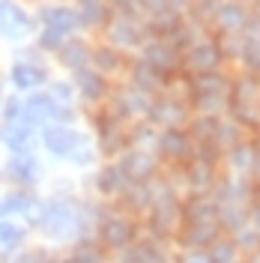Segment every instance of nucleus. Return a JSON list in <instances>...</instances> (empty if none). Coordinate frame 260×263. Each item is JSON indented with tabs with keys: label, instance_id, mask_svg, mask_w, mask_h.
Listing matches in <instances>:
<instances>
[{
	"label": "nucleus",
	"instance_id": "obj_12",
	"mask_svg": "<svg viewBox=\"0 0 260 263\" xmlns=\"http://www.w3.org/2000/svg\"><path fill=\"white\" fill-rule=\"evenodd\" d=\"M69 78L75 84L78 102H81L84 108H102L108 102V96H111V87H114V81L105 78V75H99L93 66H84L78 72H72Z\"/></svg>",
	"mask_w": 260,
	"mask_h": 263
},
{
	"label": "nucleus",
	"instance_id": "obj_8",
	"mask_svg": "<svg viewBox=\"0 0 260 263\" xmlns=\"http://www.w3.org/2000/svg\"><path fill=\"white\" fill-rule=\"evenodd\" d=\"M99 36L105 42H111L114 48L132 54L146 42V21L144 15H111Z\"/></svg>",
	"mask_w": 260,
	"mask_h": 263
},
{
	"label": "nucleus",
	"instance_id": "obj_36",
	"mask_svg": "<svg viewBox=\"0 0 260 263\" xmlns=\"http://www.w3.org/2000/svg\"><path fill=\"white\" fill-rule=\"evenodd\" d=\"M189 3H192V0H164V6H168V9H177V12H185Z\"/></svg>",
	"mask_w": 260,
	"mask_h": 263
},
{
	"label": "nucleus",
	"instance_id": "obj_3",
	"mask_svg": "<svg viewBox=\"0 0 260 263\" xmlns=\"http://www.w3.org/2000/svg\"><path fill=\"white\" fill-rule=\"evenodd\" d=\"M90 144V138L84 135L78 126H63V123H51L39 132V149H45L51 159L69 162Z\"/></svg>",
	"mask_w": 260,
	"mask_h": 263
},
{
	"label": "nucleus",
	"instance_id": "obj_9",
	"mask_svg": "<svg viewBox=\"0 0 260 263\" xmlns=\"http://www.w3.org/2000/svg\"><path fill=\"white\" fill-rule=\"evenodd\" d=\"M144 120L153 123L156 129H182L192 120V108H189L185 99L171 96V93H159V96H153Z\"/></svg>",
	"mask_w": 260,
	"mask_h": 263
},
{
	"label": "nucleus",
	"instance_id": "obj_1",
	"mask_svg": "<svg viewBox=\"0 0 260 263\" xmlns=\"http://www.w3.org/2000/svg\"><path fill=\"white\" fill-rule=\"evenodd\" d=\"M33 233H39L48 246H72L78 236H87L84 228L81 200L75 195H51L42 197L33 218L27 221Z\"/></svg>",
	"mask_w": 260,
	"mask_h": 263
},
{
	"label": "nucleus",
	"instance_id": "obj_11",
	"mask_svg": "<svg viewBox=\"0 0 260 263\" xmlns=\"http://www.w3.org/2000/svg\"><path fill=\"white\" fill-rule=\"evenodd\" d=\"M138 57L150 63L159 75H162L164 81L171 78V75H179L182 72V54H179L168 39H156V36H146V42L138 48Z\"/></svg>",
	"mask_w": 260,
	"mask_h": 263
},
{
	"label": "nucleus",
	"instance_id": "obj_38",
	"mask_svg": "<svg viewBox=\"0 0 260 263\" xmlns=\"http://www.w3.org/2000/svg\"><path fill=\"white\" fill-rule=\"evenodd\" d=\"M3 99H6V81L0 78V105H3Z\"/></svg>",
	"mask_w": 260,
	"mask_h": 263
},
{
	"label": "nucleus",
	"instance_id": "obj_15",
	"mask_svg": "<svg viewBox=\"0 0 260 263\" xmlns=\"http://www.w3.org/2000/svg\"><path fill=\"white\" fill-rule=\"evenodd\" d=\"M129 57L126 51L114 48L111 42H105V39H99L93 42V51H90V66L96 69L99 75H105V78H123L126 75V69H129Z\"/></svg>",
	"mask_w": 260,
	"mask_h": 263
},
{
	"label": "nucleus",
	"instance_id": "obj_14",
	"mask_svg": "<svg viewBox=\"0 0 260 263\" xmlns=\"http://www.w3.org/2000/svg\"><path fill=\"white\" fill-rule=\"evenodd\" d=\"M42 203V195L36 189H12L0 195V218H18V221H30L36 206Z\"/></svg>",
	"mask_w": 260,
	"mask_h": 263
},
{
	"label": "nucleus",
	"instance_id": "obj_18",
	"mask_svg": "<svg viewBox=\"0 0 260 263\" xmlns=\"http://www.w3.org/2000/svg\"><path fill=\"white\" fill-rule=\"evenodd\" d=\"M90 51H93V42L84 33H78V36H69L63 45L57 48V54L51 57V63L57 69H63L66 75H72V72H78L84 66H90Z\"/></svg>",
	"mask_w": 260,
	"mask_h": 263
},
{
	"label": "nucleus",
	"instance_id": "obj_30",
	"mask_svg": "<svg viewBox=\"0 0 260 263\" xmlns=\"http://www.w3.org/2000/svg\"><path fill=\"white\" fill-rule=\"evenodd\" d=\"M45 90H48L51 99H54V102H60V105H78V93H75V84H72L69 75H66V78L54 75V78L45 84Z\"/></svg>",
	"mask_w": 260,
	"mask_h": 263
},
{
	"label": "nucleus",
	"instance_id": "obj_24",
	"mask_svg": "<svg viewBox=\"0 0 260 263\" xmlns=\"http://www.w3.org/2000/svg\"><path fill=\"white\" fill-rule=\"evenodd\" d=\"M126 185H129V180H126L123 167L117 164V159L105 162L96 171V177H93V189H96V195L102 197V200H114V197L126 189Z\"/></svg>",
	"mask_w": 260,
	"mask_h": 263
},
{
	"label": "nucleus",
	"instance_id": "obj_6",
	"mask_svg": "<svg viewBox=\"0 0 260 263\" xmlns=\"http://www.w3.org/2000/svg\"><path fill=\"white\" fill-rule=\"evenodd\" d=\"M36 33V18L33 9L24 0H0V39L18 45V42H30Z\"/></svg>",
	"mask_w": 260,
	"mask_h": 263
},
{
	"label": "nucleus",
	"instance_id": "obj_28",
	"mask_svg": "<svg viewBox=\"0 0 260 263\" xmlns=\"http://www.w3.org/2000/svg\"><path fill=\"white\" fill-rule=\"evenodd\" d=\"M207 254H210V263H239V246L230 233H218L207 246Z\"/></svg>",
	"mask_w": 260,
	"mask_h": 263
},
{
	"label": "nucleus",
	"instance_id": "obj_13",
	"mask_svg": "<svg viewBox=\"0 0 260 263\" xmlns=\"http://www.w3.org/2000/svg\"><path fill=\"white\" fill-rule=\"evenodd\" d=\"M225 63L228 60L218 48V39L210 30L203 33L195 45H189L182 51V72H212V69H221Z\"/></svg>",
	"mask_w": 260,
	"mask_h": 263
},
{
	"label": "nucleus",
	"instance_id": "obj_31",
	"mask_svg": "<svg viewBox=\"0 0 260 263\" xmlns=\"http://www.w3.org/2000/svg\"><path fill=\"white\" fill-rule=\"evenodd\" d=\"M0 120L3 123H21L24 120V96L21 93H6L0 105Z\"/></svg>",
	"mask_w": 260,
	"mask_h": 263
},
{
	"label": "nucleus",
	"instance_id": "obj_19",
	"mask_svg": "<svg viewBox=\"0 0 260 263\" xmlns=\"http://www.w3.org/2000/svg\"><path fill=\"white\" fill-rule=\"evenodd\" d=\"M0 147L6 153H39V132L21 123H3L0 120Z\"/></svg>",
	"mask_w": 260,
	"mask_h": 263
},
{
	"label": "nucleus",
	"instance_id": "obj_23",
	"mask_svg": "<svg viewBox=\"0 0 260 263\" xmlns=\"http://www.w3.org/2000/svg\"><path fill=\"white\" fill-rule=\"evenodd\" d=\"M251 9L245 3H233V0H221V6L212 15V33H243L248 24Z\"/></svg>",
	"mask_w": 260,
	"mask_h": 263
},
{
	"label": "nucleus",
	"instance_id": "obj_35",
	"mask_svg": "<svg viewBox=\"0 0 260 263\" xmlns=\"http://www.w3.org/2000/svg\"><path fill=\"white\" fill-rule=\"evenodd\" d=\"M177 263H210V254L207 248H185L177 257Z\"/></svg>",
	"mask_w": 260,
	"mask_h": 263
},
{
	"label": "nucleus",
	"instance_id": "obj_20",
	"mask_svg": "<svg viewBox=\"0 0 260 263\" xmlns=\"http://www.w3.org/2000/svg\"><path fill=\"white\" fill-rule=\"evenodd\" d=\"M114 200H117V206H123L126 215L150 213V206H153V200H156V180L153 182H129Z\"/></svg>",
	"mask_w": 260,
	"mask_h": 263
},
{
	"label": "nucleus",
	"instance_id": "obj_2",
	"mask_svg": "<svg viewBox=\"0 0 260 263\" xmlns=\"http://www.w3.org/2000/svg\"><path fill=\"white\" fill-rule=\"evenodd\" d=\"M33 18H36V27L60 33L63 39L84 33L78 6H75L72 0H39V3L33 6Z\"/></svg>",
	"mask_w": 260,
	"mask_h": 263
},
{
	"label": "nucleus",
	"instance_id": "obj_39",
	"mask_svg": "<svg viewBox=\"0 0 260 263\" xmlns=\"http://www.w3.org/2000/svg\"><path fill=\"white\" fill-rule=\"evenodd\" d=\"M0 182H3V171H0Z\"/></svg>",
	"mask_w": 260,
	"mask_h": 263
},
{
	"label": "nucleus",
	"instance_id": "obj_37",
	"mask_svg": "<svg viewBox=\"0 0 260 263\" xmlns=\"http://www.w3.org/2000/svg\"><path fill=\"white\" fill-rule=\"evenodd\" d=\"M254 174H260V147H254Z\"/></svg>",
	"mask_w": 260,
	"mask_h": 263
},
{
	"label": "nucleus",
	"instance_id": "obj_25",
	"mask_svg": "<svg viewBox=\"0 0 260 263\" xmlns=\"http://www.w3.org/2000/svg\"><path fill=\"white\" fill-rule=\"evenodd\" d=\"M182 221H218V203L212 192H189L182 200Z\"/></svg>",
	"mask_w": 260,
	"mask_h": 263
},
{
	"label": "nucleus",
	"instance_id": "obj_17",
	"mask_svg": "<svg viewBox=\"0 0 260 263\" xmlns=\"http://www.w3.org/2000/svg\"><path fill=\"white\" fill-rule=\"evenodd\" d=\"M156 153L162 156L164 162H174V164H185L195 153V141L192 135L182 129H159V141H156Z\"/></svg>",
	"mask_w": 260,
	"mask_h": 263
},
{
	"label": "nucleus",
	"instance_id": "obj_4",
	"mask_svg": "<svg viewBox=\"0 0 260 263\" xmlns=\"http://www.w3.org/2000/svg\"><path fill=\"white\" fill-rule=\"evenodd\" d=\"M93 236H96L102 248L111 254H120V251H126L138 242V224H135V218L126 213H114V210H105L102 215V221L96 224L93 230Z\"/></svg>",
	"mask_w": 260,
	"mask_h": 263
},
{
	"label": "nucleus",
	"instance_id": "obj_40",
	"mask_svg": "<svg viewBox=\"0 0 260 263\" xmlns=\"http://www.w3.org/2000/svg\"><path fill=\"white\" fill-rule=\"evenodd\" d=\"M233 3H245V0H233Z\"/></svg>",
	"mask_w": 260,
	"mask_h": 263
},
{
	"label": "nucleus",
	"instance_id": "obj_10",
	"mask_svg": "<svg viewBox=\"0 0 260 263\" xmlns=\"http://www.w3.org/2000/svg\"><path fill=\"white\" fill-rule=\"evenodd\" d=\"M150 102H153V96H146L141 90L123 84V87H111V96L105 102V111L114 117L117 123H132V120H144Z\"/></svg>",
	"mask_w": 260,
	"mask_h": 263
},
{
	"label": "nucleus",
	"instance_id": "obj_26",
	"mask_svg": "<svg viewBox=\"0 0 260 263\" xmlns=\"http://www.w3.org/2000/svg\"><path fill=\"white\" fill-rule=\"evenodd\" d=\"M215 164L203 162V159H189L185 162V171H182V182L189 185V192H212L215 185Z\"/></svg>",
	"mask_w": 260,
	"mask_h": 263
},
{
	"label": "nucleus",
	"instance_id": "obj_21",
	"mask_svg": "<svg viewBox=\"0 0 260 263\" xmlns=\"http://www.w3.org/2000/svg\"><path fill=\"white\" fill-rule=\"evenodd\" d=\"M126 84L135 87V90H141L146 96H159L164 90V78L153 69L150 63H144L141 57H129V69H126Z\"/></svg>",
	"mask_w": 260,
	"mask_h": 263
},
{
	"label": "nucleus",
	"instance_id": "obj_16",
	"mask_svg": "<svg viewBox=\"0 0 260 263\" xmlns=\"http://www.w3.org/2000/svg\"><path fill=\"white\" fill-rule=\"evenodd\" d=\"M117 164L123 167L126 180L129 182H153L159 177V162L150 149H135L129 147L126 153L117 156Z\"/></svg>",
	"mask_w": 260,
	"mask_h": 263
},
{
	"label": "nucleus",
	"instance_id": "obj_41",
	"mask_svg": "<svg viewBox=\"0 0 260 263\" xmlns=\"http://www.w3.org/2000/svg\"><path fill=\"white\" fill-rule=\"evenodd\" d=\"M257 12H260V0H257Z\"/></svg>",
	"mask_w": 260,
	"mask_h": 263
},
{
	"label": "nucleus",
	"instance_id": "obj_33",
	"mask_svg": "<svg viewBox=\"0 0 260 263\" xmlns=\"http://www.w3.org/2000/svg\"><path fill=\"white\" fill-rule=\"evenodd\" d=\"M51 254H54V251H51L48 246H39V248L27 246V248H21L18 254H12L6 263H51Z\"/></svg>",
	"mask_w": 260,
	"mask_h": 263
},
{
	"label": "nucleus",
	"instance_id": "obj_22",
	"mask_svg": "<svg viewBox=\"0 0 260 263\" xmlns=\"http://www.w3.org/2000/svg\"><path fill=\"white\" fill-rule=\"evenodd\" d=\"M33 230L18 221V218H0V263H6L12 254H18L21 248H27Z\"/></svg>",
	"mask_w": 260,
	"mask_h": 263
},
{
	"label": "nucleus",
	"instance_id": "obj_34",
	"mask_svg": "<svg viewBox=\"0 0 260 263\" xmlns=\"http://www.w3.org/2000/svg\"><path fill=\"white\" fill-rule=\"evenodd\" d=\"M111 15H144L141 0H105Z\"/></svg>",
	"mask_w": 260,
	"mask_h": 263
},
{
	"label": "nucleus",
	"instance_id": "obj_27",
	"mask_svg": "<svg viewBox=\"0 0 260 263\" xmlns=\"http://www.w3.org/2000/svg\"><path fill=\"white\" fill-rule=\"evenodd\" d=\"M225 159H228V167H230L233 177H248V174H254V144L239 141L236 147L225 149Z\"/></svg>",
	"mask_w": 260,
	"mask_h": 263
},
{
	"label": "nucleus",
	"instance_id": "obj_29",
	"mask_svg": "<svg viewBox=\"0 0 260 263\" xmlns=\"http://www.w3.org/2000/svg\"><path fill=\"white\" fill-rule=\"evenodd\" d=\"M156 141H159V129L153 126V123H146V120H141V123H132L129 126V147L135 149H156Z\"/></svg>",
	"mask_w": 260,
	"mask_h": 263
},
{
	"label": "nucleus",
	"instance_id": "obj_32",
	"mask_svg": "<svg viewBox=\"0 0 260 263\" xmlns=\"http://www.w3.org/2000/svg\"><path fill=\"white\" fill-rule=\"evenodd\" d=\"M239 63H243L245 72L260 75V39H248L245 36V45L239 51Z\"/></svg>",
	"mask_w": 260,
	"mask_h": 263
},
{
	"label": "nucleus",
	"instance_id": "obj_7",
	"mask_svg": "<svg viewBox=\"0 0 260 263\" xmlns=\"http://www.w3.org/2000/svg\"><path fill=\"white\" fill-rule=\"evenodd\" d=\"M0 171L3 182H9L12 189H39V182L45 180V162L39 159V153H6Z\"/></svg>",
	"mask_w": 260,
	"mask_h": 263
},
{
	"label": "nucleus",
	"instance_id": "obj_5",
	"mask_svg": "<svg viewBox=\"0 0 260 263\" xmlns=\"http://www.w3.org/2000/svg\"><path fill=\"white\" fill-rule=\"evenodd\" d=\"M51 78H54V72H51V57L12 60L9 69H6V75H3L6 87H9L12 93H21V96H27L33 90H42Z\"/></svg>",
	"mask_w": 260,
	"mask_h": 263
}]
</instances>
